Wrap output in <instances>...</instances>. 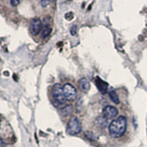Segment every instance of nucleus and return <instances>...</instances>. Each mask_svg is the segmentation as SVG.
Wrapping results in <instances>:
<instances>
[{
	"mask_svg": "<svg viewBox=\"0 0 147 147\" xmlns=\"http://www.w3.org/2000/svg\"><path fill=\"white\" fill-rule=\"evenodd\" d=\"M127 120L124 115H121L112 121L109 125V132L113 138H119L125 134L127 130Z\"/></svg>",
	"mask_w": 147,
	"mask_h": 147,
	"instance_id": "nucleus-1",
	"label": "nucleus"
},
{
	"mask_svg": "<svg viewBox=\"0 0 147 147\" xmlns=\"http://www.w3.org/2000/svg\"><path fill=\"white\" fill-rule=\"evenodd\" d=\"M23 0H10V5L13 7H16L18 6Z\"/></svg>",
	"mask_w": 147,
	"mask_h": 147,
	"instance_id": "nucleus-13",
	"label": "nucleus"
},
{
	"mask_svg": "<svg viewBox=\"0 0 147 147\" xmlns=\"http://www.w3.org/2000/svg\"><path fill=\"white\" fill-rule=\"evenodd\" d=\"M79 88L83 93H87L90 89V82L87 79L83 77L81 78L78 82Z\"/></svg>",
	"mask_w": 147,
	"mask_h": 147,
	"instance_id": "nucleus-8",
	"label": "nucleus"
},
{
	"mask_svg": "<svg viewBox=\"0 0 147 147\" xmlns=\"http://www.w3.org/2000/svg\"><path fill=\"white\" fill-rule=\"evenodd\" d=\"M107 119H106L104 116H100V117L97 118L96 122L97 125L99 126V127H102V128H105L107 126Z\"/></svg>",
	"mask_w": 147,
	"mask_h": 147,
	"instance_id": "nucleus-12",
	"label": "nucleus"
},
{
	"mask_svg": "<svg viewBox=\"0 0 147 147\" xmlns=\"http://www.w3.org/2000/svg\"><path fill=\"white\" fill-rule=\"evenodd\" d=\"M82 131V126L78 118L74 115L69 120L67 125L66 132L70 136H77Z\"/></svg>",
	"mask_w": 147,
	"mask_h": 147,
	"instance_id": "nucleus-2",
	"label": "nucleus"
},
{
	"mask_svg": "<svg viewBox=\"0 0 147 147\" xmlns=\"http://www.w3.org/2000/svg\"><path fill=\"white\" fill-rule=\"evenodd\" d=\"M51 32H52V27L49 25V24L45 22L43 24V27H42L41 30V36L43 38H45L47 37L50 35Z\"/></svg>",
	"mask_w": 147,
	"mask_h": 147,
	"instance_id": "nucleus-9",
	"label": "nucleus"
},
{
	"mask_svg": "<svg viewBox=\"0 0 147 147\" xmlns=\"http://www.w3.org/2000/svg\"><path fill=\"white\" fill-rule=\"evenodd\" d=\"M109 96H110V99L112 100V102L115 104H119L120 102V100H119V96H118L117 93L113 89H111V90L109 91Z\"/></svg>",
	"mask_w": 147,
	"mask_h": 147,
	"instance_id": "nucleus-11",
	"label": "nucleus"
},
{
	"mask_svg": "<svg viewBox=\"0 0 147 147\" xmlns=\"http://www.w3.org/2000/svg\"><path fill=\"white\" fill-rule=\"evenodd\" d=\"M95 83L97 88H98V90H99L101 94H107V90H108V84L107 82H105L99 77H97L95 80Z\"/></svg>",
	"mask_w": 147,
	"mask_h": 147,
	"instance_id": "nucleus-7",
	"label": "nucleus"
},
{
	"mask_svg": "<svg viewBox=\"0 0 147 147\" xmlns=\"http://www.w3.org/2000/svg\"><path fill=\"white\" fill-rule=\"evenodd\" d=\"M60 112L63 116H68L73 112V107L71 105H66L62 109H60Z\"/></svg>",
	"mask_w": 147,
	"mask_h": 147,
	"instance_id": "nucleus-10",
	"label": "nucleus"
},
{
	"mask_svg": "<svg viewBox=\"0 0 147 147\" xmlns=\"http://www.w3.org/2000/svg\"><path fill=\"white\" fill-rule=\"evenodd\" d=\"M50 2V0H40V5H41L43 7H47Z\"/></svg>",
	"mask_w": 147,
	"mask_h": 147,
	"instance_id": "nucleus-14",
	"label": "nucleus"
},
{
	"mask_svg": "<svg viewBox=\"0 0 147 147\" xmlns=\"http://www.w3.org/2000/svg\"><path fill=\"white\" fill-rule=\"evenodd\" d=\"M51 1H52V2H56V0H51Z\"/></svg>",
	"mask_w": 147,
	"mask_h": 147,
	"instance_id": "nucleus-17",
	"label": "nucleus"
},
{
	"mask_svg": "<svg viewBox=\"0 0 147 147\" xmlns=\"http://www.w3.org/2000/svg\"><path fill=\"white\" fill-rule=\"evenodd\" d=\"M71 33L72 35H75L76 33H77V26H73L71 29Z\"/></svg>",
	"mask_w": 147,
	"mask_h": 147,
	"instance_id": "nucleus-15",
	"label": "nucleus"
},
{
	"mask_svg": "<svg viewBox=\"0 0 147 147\" xmlns=\"http://www.w3.org/2000/svg\"><path fill=\"white\" fill-rule=\"evenodd\" d=\"M119 111H118L117 108L113 106H106L105 107H104L103 110H102V115L106 119L110 120V119H113L117 116Z\"/></svg>",
	"mask_w": 147,
	"mask_h": 147,
	"instance_id": "nucleus-6",
	"label": "nucleus"
},
{
	"mask_svg": "<svg viewBox=\"0 0 147 147\" xmlns=\"http://www.w3.org/2000/svg\"><path fill=\"white\" fill-rule=\"evenodd\" d=\"M52 95L55 102L58 103L59 105H63L67 100L63 92V86H62L60 83H56L53 85Z\"/></svg>",
	"mask_w": 147,
	"mask_h": 147,
	"instance_id": "nucleus-3",
	"label": "nucleus"
},
{
	"mask_svg": "<svg viewBox=\"0 0 147 147\" xmlns=\"http://www.w3.org/2000/svg\"><path fill=\"white\" fill-rule=\"evenodd\" d=\"M0 144H1V147L4 146V141H3V139L2 138L0 139Z\"/></svg>",
	"mask_w": 147,
	"mask_h": 147,
	"instance_id": "nucleus-16",
	"label": "nucleus"
},
{
	"mask_svg": "<svg viewBox=\"0 0 147 147\" xmlns=\"http://www.w3.org/2000/svg\"><path fill=\"white\" fill-rule=\"evenodd\" d=\"M63 92L68 101L72 102L77 98V89L71 83H66L63 85Z\"/></svg>",
	"mask_w": 147,
	"mask_h": 147,
	"instance_id": "nucleus-4",
	"label": "nucleus"
},
{
	"mask_svg": "<svg viewBox=\"0 0 147 147\" xmlns=\"http://www.w3.org/2000/svg\"><path fill=\"white\" fill-rule=\"evenodd\" d=\"M42 27H43V23L41 20L38 18H35L32 19L30 22V31L32 35L36 36L41 32Z\"/></svg>",
	"mask_w": 147,
	"mask_h": 147,
	"instance_id": "nucleus-5",
	"label": "nucleus"
}]
</instances>
